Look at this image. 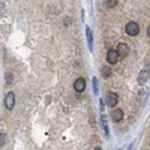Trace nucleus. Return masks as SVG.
<instances>
[{
    "mask_svg": "<svg viewBox=\"0 0 150 150\" xmlns=\"http://www.w3.org/2000/svg\"><path fill=\"white\" fill-rule=\"evenodd\" d=\"M95 150H102V149H101V147H96V149H95Z\"/></svg>",
    "mask_w": 150,
    "mask_h": 150,
    "instance_id": "16",
    "label": "nucleus"
},
{
    "mask_svg": "<svg viewBox=\"0 0 150 150\" xmlns=\"http://www.w3.org/2000/svg\"><path fill=\"white\" fill-rule=\"evenodd\" d=\"M117 102H119V95L114 93V92H110V93L107 95V98H105V104L112 108V107L117 105Z\"/></svg>",
    "mask_w": 150,
    "mask_h": 150,
    "instance_id": "2",
    "label": "nucleus"
},
{
    "mask_svg": "<svg viewBox=\"0 0 150 150\" xmlns=\"http://www.w3.org/2000/svg\"><path fill=\"white\" fill-rule=\"evenodd\" d=\"M111 117H112V120H114V122H120L122 119H123V111L122 110H114V111H112L111 112Z\"/></svg>",
    "mask_w": 150,
    "mask_h": 150,
    "instance_id": "7",
    "label": "nucleus"
},
{
    "mask_svg": "<svg viewBox=\"0 0 150 150\" xmlns=\"http://www.w3.org/2000/svg\"><path fill=\"white\" fill-rule=\"evenodd\" d=\"M147 80H149V72L147 71H141L140 75H138V83L140 84H144Z\"/></svg>",
    "mask_w": 150,
    "mask_h": 150,
    "instance_id": "9",
    "label": "nucleus"
},
{
    "mask_svg": "<svg viewBox=\"0 0 150 150\" xmlns=\"http://www.w3.org/2000/svg\"><path fill=\"white\" fill-rule=\"evenodd\" d=\"M105 5H107L108 8H114V6L117 5V0H105Z\"/></svg>",
    "mask_w": 150,
    "mask_h": 150,
    "instance_id": "12",
    "label": "nucleus"
},
{
    "mask_svg": "<svg viewBox=\"0 0 150 150\" xmlns=\"http://www.w3.org/2000/svg\"><path fill=\"white\" fill-rule=\"evenodd\" d=\"M74 89H75V92H83L86 89V80L84 78H77L74 81Z\"/></svg>",
    "mask_w": 150,
    "mask_h": 150,
    "instance_id": "5",
    "label": "nucleus"
},
{
    "mask_svg": "<svg viewBox=\"0 0 150 150\" xmlns=\"http://www.w3.org/2000/svg\"><path fill=\"white\" fill-rule=\"evenodd\" d=\"M125 30H126V33H128L129 36H137V35L140 33V26H138L135 21H129V23L126 24V27H125Z\"/></svg>",
    "mask_w": 150,
    "mask_h": 150,
    "instance_id": "1",
    "label": "nucleus"
},
{
    "mask_svg": "<svg viewBox=\"0 0 150 150\" xmlns=\"http://www.w3.org/2000/svg\"><path fill=\"white\" fill-rule=\"evenodd\" d=\"M14 105H15V95L12 93V92H9L5 96V107H6V110H12V108H14Z\"/></svg>",
    "mask_w": 150,
    "mask_h": 150,
    "instance_id": "4",
    "label": "nucleus"
},
{
    "mask_svg": "<svg viewBox=\"0 0 150 150\" xmlns=\"http://www.w3.org/2000/svg\"><path fill=\"white\" fill-rule=\"evenodd\" d=\"M101 72H102V77H104V78L111 77V69H110V66H104V68L101 69Z\"/></svg>",
    "mask_w": 150,
    "mask_h": 150,
    "instance_id": "10",
    "label": "nucleus"
},
{
    "mask_svg": "<svg viewBox=\"0 0 150 150\" xmlns=\"http://www.w3.org/2000/svg\"><path fill=\"white\" fill-rule=\"evenodd\" d=\"M93 89H95V93H98V80L93 78Z\"/></svg>",
    "mask_w": 150,
    "mask_h": 150,
    "instance_id": "13",
    "label": "nucleus"
},
{
    "mask_svg": "<svg viewBox=\"0 0 150 150\" xmlns=\"http://www.w3.org/2000/svg\"><path fill=\"white\" fill-rule=\"evenodd\" d=\"M3 143H5V134H0V147L3 146Z\"/></svg>",
    "mask_w": 150,
    "mask_h": 150,
    "instance_id": "14",
    "label": "nucleus"
},
{
    "mask_svg": "<svg viewBox=\"0 0 150 150\" xmlns=\"http://www.w3.org/2000/svg\"><path fill=\"white\" fill-rule=\"evenodd\" d=\"M147 36H149V38H150V26H149V27H147Z\"/></svg>",
    "mask_w": 150,
    "mask_h": 150,
    "instance_id": "15",
    "label": "nucleus"
},
{
    "mask_svg": "<svg viewBox=\"0 0 150 150\" xmlns=\"http://www.w3.org/2000/svg\"><path fill=\"white\" fill-rule=\"evenodd\" d=\"M119 53H117V50H108V53H107V62L110 65H116L117 62H119Z\"/></svg>",
    "mask_w": 150,
    "mask_h": 150,
    "instance_id": "3",
    "label": "nucleus"
},
{
    "mask_svg": "<svg viewBox=\"0 0 150 150\" xmlns=\"http://www.w3.org/2000/svg\"><path fill=\"white\" fill-rule=\"evenodd\" d=\"M86 36H87V44H89V48L92 50L93 48V35H92V30L89 27L86 29Z\"/></svg>",
    "mask_w": 150,
    "mask_h": 150,
    "instance_id": "8",
    "label": "nucleus"
},
{
    "mask_svg": "<svg viewBox=\"0 0 150 150\" xmlns=\"http://www.w3.org/2000/svg\"><path fill=\"white\" fill-rule=\"evenodd\" d=\"M117 53H119V56H120V57H126V56H128V53H129V47H128L126 44L120 42V44L117 45Z\"/></svg>",
    "mask_w": 150,
    "mask_h": 150,
    "instance_id": "6",
    "label": "nucleus"
},
{
    "mask_svg": "<svg viewBox=\"0 0 150 150\" xmlns=\"http://www.w3.org/2000/svg\"><path fill=\"white\" fill-rule=\"evenodd\" d=\"M101 122H102V128L105 131V135L108 137V126H107V117L105 116H101Z\"/></svg>",
    "mask_w": 150,
    "mask_h": 150,
    "instance_id": "11",
    "label": "nucleus"
}]
</instances>
